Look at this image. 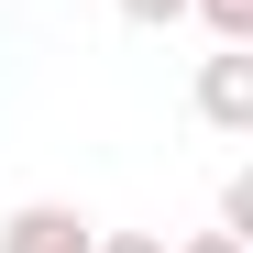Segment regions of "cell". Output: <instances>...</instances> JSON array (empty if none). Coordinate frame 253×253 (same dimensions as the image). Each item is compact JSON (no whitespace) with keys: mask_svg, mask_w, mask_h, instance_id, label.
I'll list each match as a JSON object with an SVG mask.
<instances>
[{"mask_svg":"<svg viewBox=\"0 0 253 253\" xmlns=\"http://www.w3.org/2000/svg\"><path fill=\"white\" fill-rule=\"evenodd\" d=\"M198 121L209 132H253V44H220L198 66Z\"/></svg>","mask_w":253,"mask_h":253,"instance_id":"6da1fadb","label":"cell"},{"mask_svg":"<svg viewBox=\"0 0 253 253\" xmlns=\"http://www.w3.org/2000/svg\"><path fill=\"white\" fill-rule=\"evenodd\" d=\"M0 253H88V220H77V209H55V198H33V209H11V220H0Z\"/></svg>","mask_w":253,"mask_h":253,"instance_id":"7a4b0ae2","label":"cell"},{"mask_svg":"<svg viewBox=\"0 0 253 253\" xmlns=\"http://www.w3.org/2000/svg\"><path fill=\"white\" fill-rule=\"evenodd\" d=\"M187 11L220 33V44H253V0H187Z\"/></svg>","mask_w":253,"mask_h":253,"instance_id":"3957f363","label":"cell"},{"mask_svg":"<svg viewBox=\"0 0 253 253\" xmlns=\"http://www.w3.org/2000/svg\"><path fill=\"white\" fill-rule=\"evenodd\" d=\"M88 253H165V231H88Z\"/></svg>","mask_w":253,"mask_h":253,"instance_id":"277c9868","label":"cell"},{"mask_svg":"<svg viewBox=\"0 0 253 253\" xmlns=\"http://www.w3.org/2000/svg\"><path fill=\"white\" fill-rule=\"evenodd\" d=\"M121 11H132V22H176L187 0H121Z\"/></svg>","mask_w":253,"mask_h":253,"instance_id":"5b68a950","label":"cell"},{"mask_svg":"<svg viewBox=\"0 0 253 253\" xmlns=\"http://www.w3.org/2000/svg\"><path fill=\"white\" fill-rule=\"evenodd\" d=\"M176 253H242V231H198V242H176Z\"/></svg>","mask_w":253,"mask_h":253,"instance_id":"8992f818","label":"cell"}]
</instances>
